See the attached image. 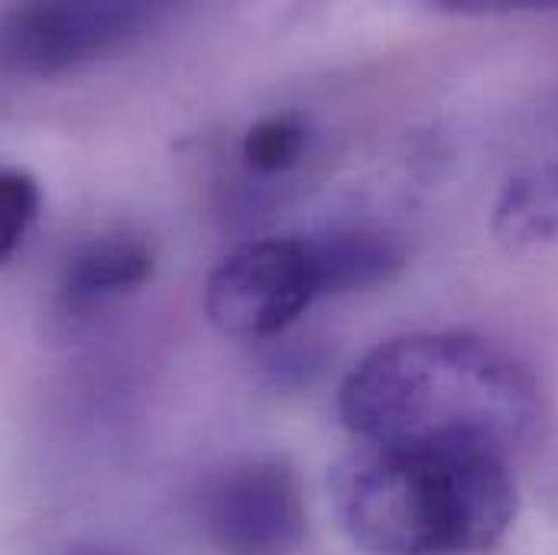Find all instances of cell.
<instances>
[{
    "instance_id": "obj_1",
    "label": "cell",
    "mask_w": 558,
    "mask_h": 555,
    "mask_svg": "<svg viewBox=\"0 0 558 555\" xmlns=\"http://www.w3.org/2000/svg\"><path fill=\"white\" fill-rule=\"evenodd\" d=\"M338 413L361 445L458 448L507 458L543 419L536 377L464 331L403 335L348 374Z\"/></svg>"
},
{
    "instance_id": "obj_2",
    "label": "cell",
    "mask_w": 558,
    "mask_h": 555,
    "mask_svg": "<svg viewBox=\"0 0 558 555\" xmlns=\"http://www.w3.org/2000/svg\"><path fill=\"white\" fill-rule=\"evenodd\" d=\"M331 504L364 553L481 555L517 520V481L484 451L361 445L335 468Z\"/></svg>"
},
{
    "instance_id": "obj_3",
    "label": "cell",
    "mask_w": 558,
    "mask_h": 555,
    "mask_svg": "<svg viewBox=\"0 0 558 555\" xmlns=\"http://www.w3.org/2000/svg\"><path fill=\"white\" fill-rule=\"evenodd\" d=\"M315 299L318 282L305 238L244 244L215 267L205 286V312L231 338L279 335Z\"/></svg>"
},
{
    "instance_id": "obj_4",
    "label": "cell",
    "mask_w": 558,
    "mask_h": 555,
    "mask_svg": "<svg viewBox=\"0 0 558 555\" xmlns=\"http://www.w3.org/2000/svg\"><path fill=\"white\" fill-rule=\"evenodd\" d=\"M146 3H26L0 29L3 59L26 75H62L124 49L153 20Z\"/></svg>"
},
{
    "instance_id": "obj_5",
    "label": "cell",
    "mask_w": 558,
    "mask_h": 555,
    "mask_svg": "<svg viewBox=\"0 0 558 555\" xmlns=\"http://www.w3.org/2000/svg\"><path fill=\"white\" fill-rule=\"evenodd\" d=\"M202 514L211 543L228 555H286L305 533L302 484L277 458H251L218 474Z\"/></svg>"
},
{
    "instance_id": "obj_6",
    "label": "cell",
    "mask_w": 558,
    "mask_h": 555,
    "mask_svg": "<svg viewBox=\"0 0 558 555\" xmlns=\"http://www.w3.org/2000/svg\"><path fill=\"white\" fill-rule=\"evenodd\" d=\"M156 270L153 248L128 231L98 234L72 251L59 277V302L69 312H88L146 286Z\"/></svg>"
},
{
    "instance_id": "obj_7",
    "label": "cell",
    "mask_w": 558,
    "mask_h": 555,
    "mask_svg": "<svg viewBox=\"0 0 558 555\" xmlns=\"http://www.w3.org/2000/svg\"><path fill=\"white\" fill-rule=\"evenodd\" d=\"M318 295H344L374 289L407 267V248L397 234L371 225L331 228L305 238Z\"/></svg>"
},
{
    "instance_id": "obj_8",
    "label": "cell",
    "mask_w": 558,
    "mask_h": 555,
    "mask_svg": "<svg viewBox=\"0 0 558 555\" xmlns=\"http://www.w3.org/2000/svg\"><path fill=\"white\" fill-rule=\"evenodd\" d=\"M490 231L513 251L558 244V159L523 169L504 185Z\"/></svg>"
},
{
    "instance_id": "obj_9",
    "label": "cell",
    "mask_w": 558,
    "mask_h": 555,
    "mask_svg": "<svg viewBox=\"0 0 558 555\" xmlns=\"http://www.w3.org/2000/svg\"><path fill=\"white\" fill-rule=\"evenodd\" d=\"M305 137V124L295 114H270L244 134L241 153L254 172L277 176L299 162Z\"/></svg>"
},
{
    "instance_id": "obj_10",
    "label": "cell",
    "mask_w": 558,
    "mask_h": 555,
    "mask_svg": "<svg viewBox=\"0 0 558 555\" xmlns=\"http://www.w3.org/2000/svg\"><path fill=\"white\" fill-rule=\"evenodd\" d=\"M39 185L23 169H0V267L20 251L36 215H39Z\"/></svg>"
},
{
    "instance_id": "obj_11",
    "label": "cell",
    "mask_w": 558,
    "mask_h": 555,
    "mask_svg": "<svg viewBox=\"0 0 558 555\" xmlns=\"http://www.w3.org/2000/svg\"><path fill=\"white\" fill-rule=\"evenodd\" d=\"M75 555H114V553H105V550H85V553H75Z\"/></svg>"
}]
</instances>
